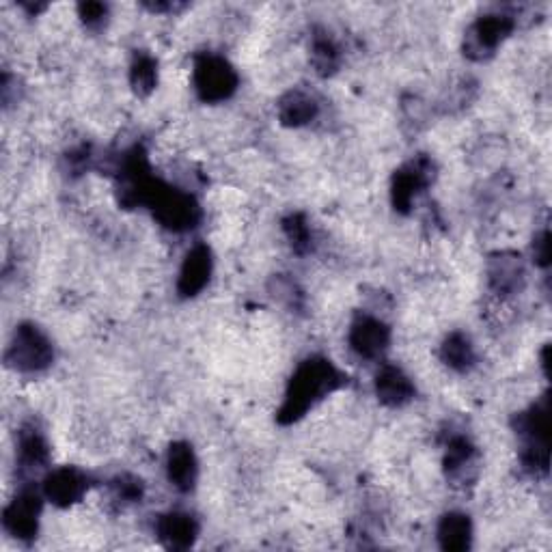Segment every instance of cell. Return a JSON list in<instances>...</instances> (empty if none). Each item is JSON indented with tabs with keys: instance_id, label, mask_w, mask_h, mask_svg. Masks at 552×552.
Wrapping results in <instances>:
<instances>
[{
	"instance_id": "obj_1",
	"label": "cell",
	"mask_w": 552,
	"mask_h": 552,
	"mask_svg": "<svg viewBox=\"0 0 552 552\" xmlns=\"http://www.w3.org/2000/svg\"><path fill=\"white\" fill-rule=\"evenodd\" d=\"M343 384V376L339 369L326 361V358H309V361L302 363L294 378L289 380L285 402L279 410V421L281 423H296L298 419L305 417V414L324 399L328 393L337 391Z\"/></svg>"
},
{
	"instance_id": "obj_2",
	"label": "cell",
	"mask_w": 552,
	"mask_h": 552,
	"mask_svg": "<svg viewBox=\"0 0 552 552\" xmlns=\"http://www.w3.org/2000/svg\"><path fill=\"white\" fill-rule=\"evenodd\" d=\"M147 205L154 210L160 223L173 231H188L197 227L201 218L199 203L195 199L182 190L164 186L158 179L149 192Z\"/></svg>"
},
{
	"instance_id": "obj_3",
	"label": "cell",
	"mask_w": 552,
	"mask_h": 552,
	"mask_svg": "<svg viewBox=\"0 0 552 552\" xmlns=\"http://www.w3.org/2000/svg\"><path fill=\"white\" fill-rule=\"evenodd\" d=\"M195 91L203 102H225L238 89V74L225 59L216 54H201L192 72Z\"/></svg>"
},
{
	"instance_id": "obj_4",
	"label": "cell",
	"mask_w": 552,
	"mask_h": 552,
	"mask_svg": "<svg viewBox=\"0 0 552 552\" xmlns=\"http://www.w3.org/2000/svg\"><path fill=\"white\" fill-rule=\"evenodd\" d=\"M54 350L50 339L33 324H22L7 350V361L24 374H37L50 367Z\"/></svg>"
},
{
	"instance_id": "obj_5",
	"label": "cell",
	"mask_w": 552,
	"mask_h": 552,
	"mask_svg": "<svg viewBox=\"0 0 552 552\" xmlns=\"http://www.w3.org/2000/svg\"><path fill=\"white\" fill-rule=\"evenodd\" d=\"M514 31V22L509 16H501V13H492V16L479 18L466 33L464 50L471 59L481 61L494 54L503 41Z\"/></svg>"
},
{
	"instance_id": "obj_6",
	"label": "cell",
	"mask_w": 552,
	"mask_h": 552,
	"mask_svg": "<svg viewBox=\"0 0 552 552\" xmlns=\"http://www.w3.org/2000/svg\"><path fill=\"white\" fill-rule=\"evenodd\" d=\"M39 514H41V496L35 490L26 488L5 507V514H3L5 531L22 542L33 540L39 527Z\"/></svg>"
},
{
	"instance_id": "obj_7",
	"label": "cell",
	"mask_w": 552,
	"mask_h": 552,
	"mask_svg": "<svg viewBox=\"0 0 552 552\" xmlns=\"http://www.w3.org/2000/svg\"><path fill=\"white\" fill-rule=\"evenodd\" d=\"M434 164L427 158H417L402 171H397L393 179V203L399 212H406L408 207L417 199L419 192L432 182Z\"/></svg>"
},
{
	"instance_id": "obj_8",
	"label": "cell",
	"mask_w": 552,
	"mask_h": 552,
	"mask_svg": "<svg viewBox=\"0 0 552 552\" xmlns=\"http://www.w3.org/2000/svg\"><path fill=\"white\" fill-rule=\"evenodd\" d=\"M391 343V330L378 317L361 315L356 317L350 328L352 350L363 358H378L386 352Z\"/></svg>"
},
{
	"instance_id": "obj_9",
	"label": "cell",
	"mask_w": 552,
	"mask_h": 552,
	"mask_svg": "<svg viewBox=\"0 0 552 552\" xmlns=\"http://www.w3.org/2000/svg\"><path fill=\"white\" fill-rule=\"evenodd\" d=\"M89 488L87 475L72 466H63L52 471L44 481L46 499L59 507H69L85 496Z\"/></svg>"
},
{
	"instance_id": "obj_10",
	"label": "cell",
	"mask_w": 552,
	"mask_h": 552,
	"mask_svg": "<svg viewBox=\"0 0 552 552\" xmlns=\"http://www.w3.org/2000/svg\"><path fill=\"white\" fill-rule=\"evenodd\" d=\"M212 274V253L205 244H197L186 255L182 270H179L177 289L182 296H197L201 289L210 281Z\"/></svg>"
},
{
	"instance_id": "obj_11",
	"label": "cell",
	"mask_w": 552,
	"mask_h": 552,
	"mask_svg": "<svg viewBox=\"0 0 552 552\" xmlns=\"http://www.w3.org/2000/svg\"><path fill=\"white\" fill-rule=\"evenodd\" d=\"M158 540L173 550H184L195 544L199 535V524L190 514L184 512H169L160 516L156 524Z\"/></svg>"
},
{
	"instance_id": "obj_12",
	"label": "cell",
	"mask_w": 552,
	"mask_h": 552,
	"mask_svg": "<svg viewBox=\"0 0 552 552\" xmlns=\"http://www.w3.org/2000/svg\"><path fill=\"white\" fill-rule=\"evenodd\" d=\"M488 279L496 294H516L524 285V266L516 253H501L492 257L488 266Z\"/></svg>"
},
{
	"instance_id": "obj_13",
	"label": "cell",
	"mask_w": 552,
	"mask_h": 552,
	"mask_svg": "<svg viewBox=\"0 0 552 552\" xmlns=\"http://www.w3.org/2000/svg\"><path fill=\"white\" fill-rule=\"evenodd\" d=\"M376 393L382 404L399 408L408 404L414 397V384L399 367L384 365L380 369V374L376 376Z\"/></svg>"
},
{
	"instance_id": "obj_14",
	"label": "cell",
	"mask_w": 552,
	"mask_h": 552,
	"mask_svg": "<svg viewBox=\"0 0 552 552\" xmlns=\"http://www.w3.org/2000/svg\"><path fill=\"white\" fill-rule=\"evenodd\" d=\"M167 475L177 490L188 492L195 488L197 475H199V464L195 458V451H192V447L188 443L171 445L169 455H167Z\"/></svg>"
},
{
	"instance_id": "obj_15",
	"label": "cell",
	"mask_w": 552,
	"mask_h": 552,
	"mask_svg": "<svg viewBox=\"0 0 552 552\" xmlns=\"http://www.w3.org/2000/svg\"><path fill=\"white\" fill-rule=\"evenodd\" d=\"M50 451L46 438L41 436L35 427H24L20 432V443H18V464L22 471L33 473L44 468L48 464Z\"/></svg>"
},
{
	"instance_id": "obj_16",
	"label": "cell",
	"mask_w": 552,
	"mask_h": 552,
	"mask_svg": "<svg viewBox=\"0 0 552 552\" xmlns=\"http://www.w3.org/2000/svg\"><path fill=\"white\" fill-rule=\"evenodd\" d=\"M317 117V104L305 91H289L279 104V119L289 128L307 126Z\"/></svg>"
},
{
	"instance_id": "obj_17",
	"label": "cell",
	"mask_w": 552,
	"mask_h": 552,
	"mask_svg": "<svg viewBox=\"0 0 552 552\" xmlns=\"http://www.w3.org/2000/svg\"><path fill=\"white\" fill-rule=\"evenodd\" d=\"M473 524L468 516L451 512L438 524V542L445 550H466L471 548Z\"/></svg>"
},
{
	"instance_id": "obj_18",
	"label": "cell",
	"mask_w": 552,
	"mask_h": 552,
	"mask_svg": "<svg viewBox=\"0 0 552 552\" xmlns=\"http://www.w3.org/2000/svg\"><path fill=\"white\" fill-rule=\"evenodd\" d=\"M475 464H477L475 447L468 443L464 436L453 438L449 443V447H447V455H445L447 475L451 479L464 481V479H468V471L475 468Z\"/></svg>"
},
{
	"instance_id": "obj_19",
	"label": "cell",
	"mask_w": 552,
	"mask_h": 552,
	"mask_svg": "<svg viewBox=\"0 0 552 552\" xmlns=\"http://www.w3.org/2000/svg\"><path fill=\"white\" fill-rule=\"evenodd\" d=\"M440 356H443V361L455 371H466L475 363L473 343L462 333H453L447 337V341L443 343V350H440Z\"/></svg>"
},
{
	"instance_id": "obj_20",
	"label": "cell",
	"mask_w": 552,
	"mask_h": 552,
	"mask_svg": "<svg viewBox=\"0 0 552 552\" xmlns=\"http://www.w3.org/2000/svg\"><path fill=\"white\" fill-rule=\"evenodd\" d=\"M130 82L136 93L147 95L154 91L158 82V65L149 54H138L130 69Z\"/></svg>"
},
{
	"instance_id": "obj_21",
	"label": "cell",
	"mask_w": 552,
	"mask_h": 552,
	"mask_svg": "<svg viewBox=\"0 0 552 552\" xmlns=\"http://www.w3.org/2000/svg\"><path fill=\"white\" fill-rule=\"evenodd\" d=\"M311 57H313V65L320 74H333L335 69L339 67L341 61V52L337 48V44L326 35H317L313 39V48H311Z\"/></svg>"
},
{
	"instance_id": "obj_22",
	"label": "cell",
	"mask_w": 552,
	"mask_h": 552,
	"mask_svg": "<svg viewBox=\"0 0 552 552\" xmlns=\"http://www.w3.org/2000/svg\"><path fill=\"white\" fill-rule=\"evenodd\" d=\"M110 490H113L115 501H119L123 505H130V503H136L143 499V481L136 477H130V475L117 477L113 481V486H110Z\"/></svg>"
},
{
	"instance_id": "obj_23",
	"label": "cell",
	"mask_w": 552,
	"mask_h": 552,
	"mask_svg": "<svg viewBox=\"0 0 552 552\" xmlns=\"http://www.w3.org/2000/svg\"><path fill=\"white\" fill-rule=\"evenodd\" d=\"M285 233H287L289 242H292L294 251L305 253L307 248L311 246V229L307 225V220L302 218V216H298V214L289 216L285 220Z\"/></svg>"
},
{
	"instance_id": "obj_24",
	"label": "cell",
	"mask_w": 552,
	"mask_h": 552,
	"mask_svg": "<svg viewBox=\"0 0 552 552\" xmlns=\"http://www.w3.org/2000/svg\"><path fill=\"white\" fill-rule=\"evenodd\" d=\"M78 11H80L82 22H85L87 26H100V24H104L106 13H108L106 5H102V3H85V5L78 7Z\"/></svg>"
},
{
	"instance_id": "obj_25",
	"label": "cell",
	"mask_w": 552,
	"mask_h": 552,
	"mask_svg": "<svg viewBox=\"0 0 552 552\" xmlns=\"http://www.w3.org/2000/svg\"><path fill=\"white\" fill-rule=\"evenodd\" d=\"M548 231H544L540 238L535 240V246H533V255H535V264L540 266H548L550 261V242H548Z\"/></svg>"
}]
</instances>
